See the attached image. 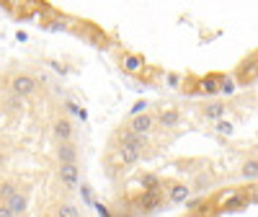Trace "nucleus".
<instances>
[{"label": "nucleus", "instance_id": "2eb2a0df", "mask_svg": "<svg viewBox=\"0 0 258 217\" xmlns=\"http://www.w3.org/2000/svg\"><path fill=\"white\" fill-rule=\"evenodd\" d=\"M158 119H160V124H163V127H178V122H181V114L176 112V108H163Z\"/></svg>", "mask_w": 258, "mask_h": 217}, {"label": "nucleus", "instance_id": "9d476101", "mask_svg": "<svg viewBox=\"0 0 258 217\" xmlns=\"http://www.w3.org/2000/svg\"><path fill=\"white\" fill-rule=\"evenodd\" d=\"M199 91L207 93V96H214V93H220V75H207L199 80Z\"/></svg>", "mask_w": 258, "mask_h": 217}, {"label": "nucleus", "instance_id": "f03ea898", "mask_svg": "<svg viewBox=\"0 0 258 217\" xmlns=\"http://www.w3.org/2000/svg\"><path fill=\"white\" fill-rule=\"evenodd\" d=\"M59 181L64 189H78L80 186V168L78 163H59Z\"/></svg>", "mask_w": 258, "mask_h": 217}, {"label": "nucleus", "instance_id": "393cba45", "mask_svg": "<svg viewBox=\"0 0 258 217\" xmlns=\"http://www.w3.org/2000/svg\"><path fill=\"white\" fill-rule=\"evenodd\" d=\"M145 108H147V101H142V98H140V101H137V103L132 106V112H129V114H132V117H140V114H147V112H145Z\"/></svg>", "mask_w": 258, "mask_h": 217}, {"label": "nucleus", "instance_id": "20e7f679", "mask_svg": "<svg viewBox=\"0 0 258 217\" xmlns=\"http://www.w3.org/2000/svg\"><path fill=\"white\" fill-rule=\"evenodd\" d=\"M129 129H132V132H137V135H142V137H147V132L153 129V117H150V114L132 117V119H129Z\"/></svg>", "mask_w": 258, "mask_h": 217}, {"label": "nucleus", "instance_id": "6e6552de", "mask_svg": "<svg viewBox=\"0 0 258 217\" xmlns=\"http://www.w3.org/2000/svg\"><path fill=\"white\" fill-rule=\"evenodd\" d=\"M121 68H124V73H129V75H137V73L145 68V60H142L140 55H124Z\"/></svg>", "mask_w": 258, "mask_h": 217}, {"label": "nucleus", "instance_id": "a878e982", "mask_svg": "<svg viewBox=\"0 0 258 217\" xmlns=\"http://www.w3.org/2000/svg\"><path fill=\"white\" fill-rule=\"evenodd\" d=\"M168 85L170 88H181V75L178 73H168Z\"/></svg>", "mask_w": 258, "mask_h": 217}, {"label": "nucleus", "instance_id": "1a4fd4ad", "mask_svg": "<svg viewBox=\"0 0 258 217\" xmlns=\"http://www.w3.org/2000/svg\"><path fill=\"white\" fill-rule=\"evenodd\" d=\"M188 194H191V189L186 184H173L168 191V199L173 204H181V202H188Z\"/></svg>", "mask_w": 258, "mask_h": 217}, {"label": "nucleus", "instance_id": "473e14b6", "mask_svg": "<svg viewBox=\"0 0 258 217\" xmlns=\"http://www.w3.org/2000/svg\"><path fill=\"white\" fill-rule=\"evenodd\" d=\"M49 29H52V31H62V29H64V24H59V21H54V24H52Z\"/></svg>", "mask_w": 258, "mask_h": 217}, {"label": "nucleus", "instance_id": "dca6fc26", "mask_svg": "<svg viewBox=\"0 0 258 217\" xmlns=\"http://www.w3.org/2000/svg\"><path fill=\"white\" fill-rule=\"evenodd\" d=\"M245 204H250V202H248V194H235V197H230V199L225 202V209H227V212H235V209H240V207H245Z\"/></svg>", "mask_w": 258, "mask_h": 217}, {"label": "nucleus", "instance_id": "9b49d317", "mask_svg": "<svg viewBox=\"0 0 258 217\" xmlns=\"http://www.w3.org/2000/svg\"><path fill=\"white\" fill-rule=\"evenodd\" d=\"M160 204V189H145L142 199H140V207L142 209H155Z\"/></svg>", "mask_w": 258, "mask_h": 217}, {"label": "nucleus", "instance_id": "aec40b11", "mask_svg": "<svg viewBox=\"0 0 258 217\" xmlns=\"http://www.w3.org/2000/svg\"><path fill=\"white\" fill-rule=\"evenodd\" d=\"M142 184H145V189H160V179L155 176V173H145Z\"/></svg>", "mask_w": 258, "mask_h": 217}, {"label": "nucleus", "instance_id": "6ab92c4d", "mask_svg": "<svg viewBox=\"0 0 258 217\" xmlns=\"http://www.w3.org/2000/svg\"><path fill=\"white\" fill-rule=\"evenodd\" d=\"M214 129H217L220 135H227V137H230V135L235 132V124H232L230 119H220V122H214Z\"/></svg>", "mask_w": 258, "mask_h": 217}, {"label": "nucleus", "instance_id": "39448f33", "mask_svg": "<svg viewBox=\"0 0 258 217\" xmlns=\"http://www.w3.org/2000/svg\"><path fill=\"white\" fill-rule=\"evenodd\" d=\"M140 158H142V150L140 147H135V145H119V160L124 166H135Z\"/></svg>", "mask_w": 258, "mask_h": 217}, {"label": "nucleus", "instance_id": "4468645a", "mask_svg": "<svg viewBox=\"0 0 258 217\" xmlns=\"http://www.w3.org/2000/svg\"><path fill=\"white\" fill-rule=\"evenodd\" d=\"M240 176H243L245 181H258V160H255V158H248V160L243 163Z\"/></svg>", "mask_w": 258, "mask_h": 217}, {"label": "nucleus", "instance_id": "4be33fe9", "mask_svg": "<svg viewBox=\"0 0 258 217\" xmlns=\"http://www.w3.org/2000/svg\"><path fill=\"white\" fill-rule=\"evenodd\" d=\"M13 194H18V189H16L13 184H0V197H3L6 202L13 197Z\"/></svg>", "mask_w": 258, "mask_h": 217}, {"label": "nucleus", "instance_id": "72a5a7b5", "mask_svg": "<svg viewBox=\"0 0 258 217\" xmlns=\"http://www.w3.org/2000/svg\"><path fill=\"white\" fill-rule=\"evenodd\" d=\"M49 217H59V214H57V212H54V214H49Z\"/></svg>", "mask_w": 258, "mask_h": 217}, {"label": "nucleus", "instance_id": "b1692460", "mask_svg": "<svg viewBox=\"0 0 258 217\" xmlns=\"http://www.w3.org/2000/svg\"><path fill=\"white\" fill-rule=\"evenodd\" d=\"M93 209H96V214H98V217H114V214H111V209L106 207L103 202H96V204H93Z\"/></svg>", "mask_w": 258, "mask_h": 217}, {"label": "nucleus", "instance_id": "cd10ccee", "mask_svg": "<svg viewBox=\"0 0 258 217\" xmlns=\"http://www.w3.org/2000/svg\"><path fill=\"white\" fill-rule=\"evenodd\" d=\"M8 106H11V108H18V106H24V103H21V96H16V93H13V96L8 98Z\"/></svg>", "mask_w": 258, "mask_h": 217}, {"label": "nucleus", "instance_id": "a211bd4d", "mask_svg": "<svg viewBox=\"0 0 258 217\" xmlns=\"http://www.w3.org/2000/svg\"><path fill=\"white\" fill-rule=\"evenodd\" d=\"M235 88H238V83H235V78H227V75H220V93L225 96H232Z\"/></svg>", "mask_w": 258, "mask_h": 217}, {"label": "nucleus", "instance_id": "f3484780", "mask_svg": "<svg viewBox=\"0 0 258 217\" xmlns=\"http://www.w3.org/2000/svg\"><path fill=\"white\" fill-rule=\"evenodd\" d=\"M204 117L220 122L225 117V103H209V106H204Z\"/></svg>", "mask_w": 258, "mask_h": 217}, {"label": "nucleus", "instance_id": "c756f323", "mask_svg": "<svg viewBox=\"0 0 258 217\" xmlns=\"http://www.w3.org/2000/svg\"><path fill=\"white\" fill-rule=\"evenodd\" d=\"M204 184H209V173H202V176L197 179V186H204Z\"/></svg>", "mask_w": 258, "mask_h": 217}, {"label": "nucleus", "instance_id": "7ed1b4c3", "mask_svg": "<svg viewBox=\"0 0 258 217\" xmlns=\"http://www.w3.org/2000/svg\"><path fill=\"white\" fill-rule=\"evenodd\" d=\"M255 78H258V55L248 57L240 68H238V83H240V85H250Z\"/></svg>", "mask_w": 258, "mask_h": 217}, {"label": "nucleus", "instance_id": "5701e85b", "mask_svg": "<svg viewBox=\"0 0 258 217\" xmlns=\"http://www.w3.org/2000/svg\"><path fill=\"white\" fill-rule=\"evenodd\" d=\"M80 197H83V202L88 204V207H93L96 202H93V194H91V186L88 184H83V189H80Z\"/></svg>", "mask_w": 258, "mask_h": 217}, {"label": "nucleus", "instance_id": "f257e3e1", "mask_svg": "<svg viewBox=\"0 0 258 217\" xmlns=\"http://www.w3.org/2000/svg\"><path fill=\"white\" fill-rule=\"evenodd\" d=\"M36 85H39V83H36V78L24 75V73L11 78V88H13V93H16V96H21V98H24V96H31V93L36 91Z\"/></svg>", "mask_w": 258, "mask_h": 217}, {"label": "nucleus", "instance_id": "0eeeda50", "mask_svg": "<svg viewBox=\"0 0 258 217\" xmlns=\"http://www.w3.org/2000/svg\"><path fill=\"white\" fill-rule=\"evenodd\" d=\"M57 158H59V163H78V147L73 142H59Z\"/></svg>", "mask_w": 258, "mask_h": 217}, {"label": "nucleus", "instance_id": "2f4dec72", "mask_svg": "<svg viewBox=\"0 0 258 217\" xmlns=\"http://www.w3.org/2000/svg\"><path fill=\"white\" fill-rule=\"evenodd\" d=\"M16 39H18V41H26L29 34H26V31H16Z\"/></svg>", "mask_w": 258, "mask_h": 217}, {"label": "nucleus", "instance_id": "f8f14e48", "mask_svg": "<svg viewBox=\"0 0 258 217\" xmlns=\"http://www.w3.org/2000/svg\"><path fill=\"white\" fill-rule=\"evenodd\" d=\"M54 135H57L59 142H70V137H73V124H70L68 119H57V122H54Z\"/></svg>", "mask_w": 258, "mask_h": 217}, {"label": "nucleus", "instance_id": "ddd939ff", "mask_svg": "<svg viewBox=\"0 0 258 217\" xmlns=\"http://www.w3.org/2000/svg\"><path fill=\"white\" fill-rule=\"evenodd\" d=\"M6 207H8L13 214H24V212H26V197L18 191V194H13V197L6 202Z\"/></svg>", "mask_w": 258, "mask_h": 217}, {"label": "nucleus", "instance_id": "423d86ee", "mask_svg": "<svg viewBox=\"0 0 258 217\" xmlns=\"http://www.w3.org/2000/svg\"><path fill=\"white\" fill-rule=\"evenodd\" d=\"M119 140H121V145H135V147H140V150H145V147H147V137H142V135L132 132L129 127L119 132Z\"/></svg>", "mask_w": 258, "mask_h": 217}, {"label": "nucleus", "instance_id": "7c9ffc66", "mask_svg": "<svg viewBox=\"0 0 258 217\" xmlns=\"http://www.w3.org/2000/svg\"><path fill=\"white\" fill-rule=\"evenodd\" d=\"M0 217H16V214H13L8 207H0Z\"/></svg>", "mask_w": 258, "mask_h": 217}, {"label": "nucleus", "instance_id": "bb28decb", "mask_svg": "<svg viewBox=\"0 0 258 217\" xmlns=\"http://www.w3.org/2000/svg\"><path fill=\"white\" fill-rule=\"evenodd\" d=\"M47 65H49V68H52L54 73H59V75H64V73H68V68H64V65H62V62H57V60H49Z\"/></svg>", "mask_w": 258, "mask_h": 217}, {"label": "nucleus", "instance_id": "c85d7f7f", "mask_svg": "<svg viewBox=\"0 0 258 217\" xmlns=\"http://www.w3.org/2000/svg\"><path fill=\"white\" fill-rule=\"evenodd\" d=\"M64 106H68V112H70V114H80V106H78L75 101H68Z\"/></svg>", "mask_w": 258, "mask_h": 217}, {"label": "nucleus", "instance_id": "412c9836", "mask_svg": "<svg viewBox=\"0 0 258 217\" xmlns=\"http://www.w3.org/2000/svg\"><path fill=\"white\" fill-rule=\"evenodd\" d=\"M57 214H59V217H80V212H78L75 204H62V207L57 209Z\"/></svg>", "mask_w": 258, "mask_h": 217}]
</instances>
